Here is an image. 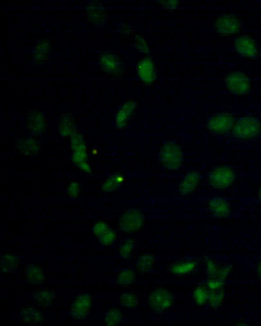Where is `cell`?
Returning <instances> with one entry per match:
<instances>
[{"label": "cell", "mask_w": 261, "mask_h": 326, "mask_svg": "<svg viewBox=\"0 0 261 326\" xmlns=\"http://www.w3.org/2000/svg\"><path fill=\"white\" fill-rule=\"evenodd\" d=\"M223 83L228 91L237 95L248 94L252 87L251 80L249 76L241 71L228 72L224 76Z\"/></svg>", "instance_id": "obj_1"}, {"label": "cell", "mask_w": 261, "mask_h": 326, "mask_svg": "<svg viewBox=\"0 0 261 326\" xmlns=\"http://www.w3.org/2000/svg\"><path fill=\"white\" fill-rule=\"evenodd\" d=\"M147 305L153 312L159 313L169 311L172 308L174 299L167 289L158 288L150 292L147 299Z\"/></svg>", "instance_id": "obj_2"}, {"label": "cell", "mask_w": 261, "mask_h": 326, "mask_svg": "<svg viewBox=\"0 0 261 326\" xmlns=\"http://www.w3.org/2000/svg\"><path fill=\"white\" fill-rule=\"evenodd\" d=\"M216 32L223 36L239 35L242 31V24L238 17L232 14H224L214 22Z\"/></svg>", "instance_id": "obj_3"}, {"label": "cell", "mask_w": 261, "mask_h": 326, "mask_svg": "<svg viewBox=\"0 0 261 326\" xmlns=\"http://www.w3.org/2000/svg\"><path fill=\"white\" fill-rule=\"evenodd\" d=\"M233 49L239 57L245 59L256 58L259 53L257 45L250 36L240 34L234 40Z\"/></svg>", "instance_id": "obj_4"}, {"label": "cell", "mask_w": 261, "mask_h": 326, "mask_svg": "<svg viewBox=\"0 0 261 326\" xmlns=\"http://www.w3.org/2000/svg\"><path fill=\"white\" fill-rule=\"evenodd\" d=\"M260 128L261 124L256 119L246 117L236 121L231 130L236 138L245 139L255 136Z\"/></svg>", "instance_id": "obj_5"}, {"label": "cell", "mask_w": 261, "mask_h": 326, "mask_svg": "<svg viewBox=\"0 0 261 326\" xmlns=\"http://www.w3.org/2000/svg\"><path fill=\"white\" fill-rule=\"evenodd\" d=\"M196 262L192 260L173 261L167 263V269L169 274L177 277L189 275L196 269Z\"/></svg>", "instance_id": "obj_6"}, {"label": "cell", "mask_w": 261, "mask_h": 326, "mask_svg": "<svg viewBox=\"0 0 261 326\" xmlns=\"http://www.w3.org/2000/svg\"><path fill=\"white\" fill-rule=\"evenodd\" d=\"M91 305V297L88 293L80 294L72 304L70 313L73 318L81 319L88 314Z\"/></svg>", "instance_id": "obj_7"}, {"label": "cell", "mask_w": 261, "mask_h": 326, "mask_svg": "<svg viewBox=\"0 0 261 326\" xmlns=\"http://www.w3.org/2000/svg\"><path fill=\"white\" fill-rule=\"evenodd\" d=\"M233 116L228 113H223L216 116L212 120V125L218 132H227L232 128L236 123Z\"/></svg>", "instance_id": "obj_8"}, {"label": "cell", "mask_w": 261, "mask_h": 326, "mask_svg": "<svg viewBox=\"0 0 261 326\" xmlns=\"http://www.w3.org/2000/svg\"><path fill=\"white\" fill-rule=\"evenodd\" d=\"M136 270L143 274H149L155 269L156 261L154 257L148 254L139 256L135 262Z\"/></svg>", "instance_id": "obj_9"}, {"label": "cell", "mask_w": 261, "mask_h": 326, "mask_svg": "<svg viewBox=\"0 0 261 326\" xmlns=\"http://www.w3.org/2000/svg\"><path fill=\"white\" fill-rule=\"evenodd\" d=\"M136 271L129 267H126L118 271L115 278L116 284L120 285H129L136 281Z\"/></svg>", "instance_id": "obj_10"}, {"label": "cell", "mask_w": 261, "mask_h": 326, "mask_svg": "<svg viewBox=\"0 0 261 326\" xmlns=\"http://www.w3.org/2000/svg\"><path fill=\"white\" fill-rule=\"evenodd\" d=\"M26 275L28 282L33 284L41 283L45 279L42 267L36 264H31L27 268Z\"/></svg>", "instance_id": "obj_11"}, {"label": "cell", "mask_w": 261, "mask_h": 326, "mask_svg": "<svg viewBox=\"0 0 261 326\" xmlns=\"http://www.w3.org/2000/svg\"><path fill=\"white\" fill-rule=\"evenodd\" d=\"M120 304L127 309L136 307L139 304V296L137 293L133 291H126L119 297Z\"/></svg>", "instance_id": "obj_12"}, {"label": "cell", "mask_w": 261, "mask_h": 326, "mask_svg": "<svg viewBox=\"0 0 261 326\" xmlns=\"http://www.w3.org/2000/svg\"><path fill=\"white\" fill-rule=\"evenodd\" d=\"M22 319L27 322H39L43 317L42 313L36 309H27L21 313Z\"/></svg>", "instance_id": "obj_13"}, {"label": "cell", "mask_w": 261, "mask_h": 326, "mask_svg": "<svg viewBox=\"0 0 261 326\" xmlns=\"http://www.w3.org/2000/svg\"><path fill=\"white\" fill-rule=\"evenodd\" d=\"M122 318L121 312L116 308H112L106 313L105 321L108 325H113L118 324Z\"/></svg>", "instance_id": "obj_14"}, {"label": "cell", "mask_w": 261, "mask_h": 326, "mask_svg": "<svg viewBox=\"0 0 261 326\" xmlns=\"http://www.w3.org/2000/svg\"><path fill=\"white\" fill-rule=\"evenodd\" d=\"M127 218L125 217L121 222V225L123 229L133 230L137 229L141 223V219L138 215H128Z\"/></svg>", "instance_id": "obj_15"}, {"label": "cell", "mask_w": 261, "mask_h": 326, "mask_svg": "<svg viewBox=\"0 0 261 326\" xmlns=\"http://www.w3.org/2000/svg\"><path fill=\"white\" fill-rule=\"evenodd\" d=\"M105 59L104 66H107V68L109 67V70H118L122 67V63L120 59L118 57L109 55Z\"/></svg>", "instance_id": "obj_16"}, {"label": "cell", "mask_w": 261, "mask_h": 326, "mask_svg": "<svg viewBox=\"0 0 261 326\" xmlns=\"http://www.w3.org/2000/svg\"><path fill=\"white\" fill-rule=\"evenodd\" d=\"M15 258L13 255H7L1 262V270L4 273L9 272L15 264Z\"/></svg>", "instance_id": "obj_17"}, {"label": "cell", "mask_w": 261, "mask_h": 326, "mask_svg": "<svg viewBox=\"0 0 261 326\" xmlns=\"http://www.w3.org/2000/svg\"><path fill=\"white\" fill-rule=\"evenodd\" d=\"M194 300L198 305L202 304L208 298V293L202 287H198L194 292Z\"/></svg>", "instance_id": "obj_18"}, {"label": "cell", "mask_w": 261, "mask_h": 326, "mask_svg": "<svg viewBox=\"0 0 261 326\" xmlns=\"http://www.w3.org/2000/svg\"><path fill=\"white\" fill-rule=\"evenodd\" d=\"M114 232L109 228L105 230L98 238L103 244L111 243L115 238Z\"/></svg>", "instance_id": "obj_19"}, {"label": "cell", "mask_w": 261, "mask_h": 326, "mask_svg": "<svg viewBox=\"0 0 261 326\" xmlns=\"http://www.w3.org/2000/svg\"><path fill=\"white\" fill-rule=\"evenodd\" d=\"M108 226L103 221L96 223L92 228L93 233L98 237L105 230L108 229Z\"/></svg>", "instance_id": "obj_20"}, {"label": "cell", "mask_w": 261, "mask_h": 326, "mask_svg": "<svg viewBox=\"0 0 261 326\" xmlns=\"http://www.w3.org/2000/svg\"><path fill=\"white\" fill-rule=\"evenodd\" d=\"M39 297H41V299L45 301H48L53 299L55 297V293L50 290H42L39 293Z\"/></svg>", "instance_id": "obj_21"}, {"label": "cell", "mask_w": 261, "mask_h": 326, "mask_svg": "<svg viewBox=\"0 0 261 326\" xmlns=\"http://www.w3.org/2000/svg\"><path fill=\"white\" fill-rule=\"evenodd\" d=\"M160 5L162 7L167 9H174L178 5V1H167L160 2Z\"/></svg>", "instance_id": "obj_22"}, {"label": "cell", "mask_w": 261, "mask_h": 326, "mask_svg": "<svg viewBox=\"0 0 261 326\" xmlns=\"http://www.w3.org/2000/svg\"><path fill=\"white\" fill-rule=\"evenodd\" d=\"M259 274L261 276V264L260 265L259 268Z\"/></svg>", "instance_id": "obj_23"}]
</instances>
